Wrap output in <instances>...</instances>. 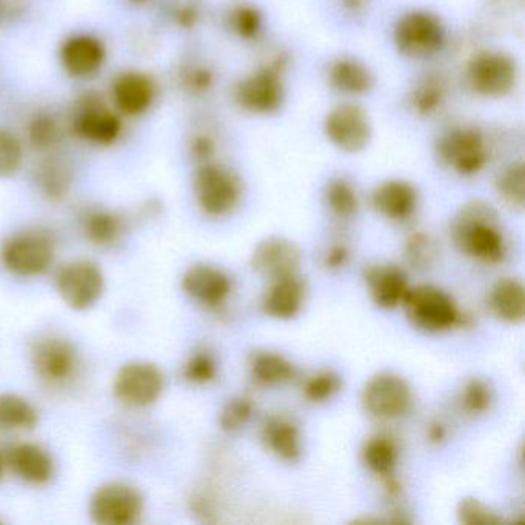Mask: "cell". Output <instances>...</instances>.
Segmentation results:
<instances>
[{"label":"cell","mask_w":525,"mask_h":525,"mask_svg":"<svg viewBox=\"0 0 525 525\" xmlns=\"http://www.w3.org/2000/svg\"><path fill=\"white\" fill-rule=\"evenodd\" d=\"M450 231L458 250L470 258L496 265L507 256L498 213L487 202L465 204L453 219Z\"/></svg>","instance_id":"obj_1"},{"label":"cell","mask_w":525,"mask_h":525,"mask_svg":"<svg viewBox=\"0 0 525 525\" xmlns=\"http://www.w3.org/2000/svg\"><path fill=\"white\" fill-rule=\"evenodd\" d=\"M392 42L404 59L429 62L444 53L449 44V30L435 11L408 8L396 17Z\"/></svg>","instance_id":"obj_2"},{"label":"cell","mask_w":525,"mask_h":525,"mask_svg":"<svg viewBox=\"0 0 525 525\" xmlns=\"http://www.w3.org/2000/svg\"><path fill=\"white\" fill-rule=\"evenodd\" d=\"M231 96L242 113L255 118H270L281 113L288 99L284 59L275 57L248 71L236 82Z\"/></svg>","instance_id":"obj_3"},{"label":"cell","mask_w":525,"mask_h":525,"mask_svg":"<svg viewBox=\"0 0 525 525\" xmlns=\"http://www.w3.org/2000/svg\"><path fill=\"white\" fill-rule=\"evenodd\" d=\"M438 161L461 178H473L487 168L492 158L489 136L481 127L452 125L436 139Z\"/></svg>","instance_id":"obj_4"},{"label":"cell","mask_w":525,"mask_h":525,"mask_svg":"<svg viewBox=\"0 0 525 525\" xmlns=\"http://www.w3.org/2000/svg\"><path fill=\"white\" fill-rule=\"evenodd\" d=\"M519 74L518 62L512 54L485 48L465 62L464 84L485 101H501L518 88Z\"/></svg>","instance_id":"obj_5"},{"label":"cell","mask_w":525,"mask_h":525,"mask_svg":"<svg viewBox=\"0 0 525 525\" xmlns=\"http://www.w3.org/2000/svg\"><path fill=\"white\" fill-rule=\"evenodd\" d=\"M194 198L211 218L230 215L242 199V179L233 168L210 161L199 164L194 173Z\"/></svg>","instance_id":"obj_6"},{"label":"cell","mask_w":525,"mask_h":525,"mask_svg":"<svg viewBox=\"0 0 525 525\" xmlns=\"http://www.w3.org/2000/svg\"><path fill=\"white\" fill-rule=\"evenodd\" d=\"M322 134L335 150L359 154L372 144L375 128L370 114L358 101L344 99L325 113Z\"/></svg>","instance_id":"obj_7"},{"label":"cell","mask_w":525,"mask_h":525,"mask_svg":"<svg viewBox=\"0 0 525 525\" xmlns=\"http://www.w3.org/2000/svg\"><path fill=\"white\" fill-rule=\"evenodd\" d=\"M402 307L408 321L422 332H449L462 322V313L455 299L436 285L408 288Z\"/></svg>","instance_id":"obj_8"},{"label":"cell","mask_w":525,"mask_h":525,"mask_svg":"<svg viewBox=\"0 0 525 525\" xmlns=\"http://www.w3.org/2000/svg\"><path fill=\"white\" fill-rule=\"evenodd\" d=\"M2 264L19 278L42 275L54 261V242L42 231H24L5 241Z\"/></svg>","instance_id":"obj_9"},{"label":"cell","mask_w":525,"mask_h":525,"mask_svg":"<svg viewBox=\"0 0 525 525\" xmlns=\"http://www.w3.org/2000/svg\"><path fill=\"white\" fill-rule=\"evenodd\" d=\"M142 510L141 493L124 482H108L90 499V516L96 524L130 525L138 521Z\"/></svg>","instance_id":"obj_10"},{"label":"cell","mask_w":525,"mask_h":525,"mask_svg":"<svg viewBox=\"0 0 525 525\" xmlns=\"http://www.w3.org/2000/svg\"><path fill=\"white\" fill-rule=\"evenodd\" d=\"M162 392L164 375L150 362H130L114 378V398L125 407H150L161 398Z\"/></svg>","instance_id":"obj_11"},{"label":"cell","mask_w":525,"mask_h":525,"mask_svg":"<svg viewBox=\"0 0 525 525\" xmlns=\"http://www.w3.org/2000/svg\"><path fill=\"white\" fill-rule=\"evenodd\" d=\"M104 287L101 268L90 261L70 262L56 276L57 293L76 311L93 307L101 299Z\"/></svg>","instance_id":"obj_12"},{"label":"cell","mask_w":525,"mask_h":525,"mask_svg":"<svg viewBox=\"0 0 525 525\" xmlns=\"http://www.w3.org/2000/svg\"><path fill=\"white\" fill-rule=\"evenodd\" d=\"M365 412L376 419L401 418L412 407V390L405 379L395 373H379L362 390Z\"/></svg>","instance_id":"obj_13"},{"label":"cell","mask_w":525,"mask_h":525,"mask_svg":"<svg viewBox=\"0 0 525 525\" xmlns=\"http://www.w3.org/2000/svg\"><path fill=\"white\" fill-rule=\"evenodd\" d=\"M324 76L330 90L348 101H358L376 87L375 71L355 54L333 56L325 65Z\"/></svg>","instance_id":"obj_14"},{"label":"cell","mask_w":525,"mask_h":525,"mask_svg":"<svg viewBox=\"0 0 525 525\" xmlns=\"http://www.w3.org/2000/svg\"><path fill=\"white\" fill-rule=\"evenodd\" d=\"M76 348L62 338H44L33 348V368L42 381L51 385H61L76 375Z\"/></svg>","instance_id":"obj_15"},{"label":"cell","mask_w":525,"mask_h":525,"mask_svg":"<svg viewBox=\"0 0 525 525\" xmlns=\"http://www.w3.org/2000/svg\"><path fill=\"white\" fill-rule=\"evenodd\" d=\"M301 262L298 245L282 236H270L259 242L251 256V268L270 281L298 275Z\"/></svg>","instance_id":"obj_16"},{"label":"cell","mask_w":525,"mask_h":525,"mask_svg":"<svg viewBox=\"0 0 525 525\" xmlns=\"http://www.w3.org/2000/svg\"><path fill=\"white\" fill-rule=\"evenodd\" d=\"M182 288L193 301L208 308L225 304L231 293V279L221 268L210 264L191 265L182 276Z\"/></svg>","instance_id":"obj_17"},{"label":"cell","mask_w":525,"mask_h":525,"mask_svg":"<svg viewBox=\"0 0 525 525\" xmlns=\"http://www.w3.org/2000/svg\"><path fill=\"white\" fill-rule=\"evenodd\" d=\"M104 44L91 34H74L61 47V64L76 79H88L101 70L105 62Z\"/></svg>","instance_id":"obj_18"},{"label":"cell","mask_w":525,"mask_h":525,"mask_svg":"<svg viewBox=\"0 0 525 525\" xmlns=\"http://www.w3.org/2000/svg\"><path fill=\"white\" fill-rule=\"evenodd\" d=\"M364 281L373 302L385 310L402 305L410 288L404 270L393 264L368 265L364 270Z\"/></svg>","instance_id":"obj_19"},{"label":"cell","mask_w":525,"mask_h":525,"mask_svg":"<svg viewBox=\"0 0 525 525\" xmlns=\"http://www.w3.org/2000/svg\"><path fill=\"white\" fill-rule=\"evenodd\" d=\"M373 208L390 221H405L418 207V190L404 179H387L372 191Z\"/></svg>","instance_id":"obj_20"},{"label":"cell","mask_w":525,"mask_h":525,"mask_svg":"<svg viewBox=\"0 0 525 525\" xmlns=\"http://www.w3.org/2000/svg\"><path fill=\"white\" fill-rule=\"evenodd\" d=\"M156 96V87L151 77L138 71H128L116 77L111 87V97L114 105L125 116H141Z\"/></svg>","instance_id":"obj_21"},{"label":"cell","mask_w":525,"mask_h":525,"mask_svg":"<svg viewBox=\"0 0 525 525\" xmlns=\"http://www.w3.org/2000/svg\"><path fill=\"white\" fill-rule=\"evenodd\" d=\"M449 96V82L441 73H425L408 90L407 107L416 118H436L444 111Z\"/></svg>","instance_id":"obj_22"},{"label":"cell","mask_w":525,"mask_h":525,"mask_svg":"<svg viewBox=\"0 0 525 525\" xmlns=\"http://www.w3.org/2000/svg\"><path fill=\"white\" fill-rule=\"evenodd\" d=\"M74 131L79 138L96 145H111L122 133L121 119L99 104L87 102L76 114Z\"/></svg>","instance_id":"obj_23"},{"label":"cell","mask_w":525,"mask_h":525,"mask_svg":"<svg viewBox=\"0 0 525 525\" xmlns=\"http://www.w3.org/2000/svg\"><path fill=\"white\" fill-rule=\"evenodd\" d=\"M305 302V284L298 275L271 281L262 299V310L270 318L290 321L301 313Z\"/></svg>","instance_id":"obj_24"},{"label":"cell","mask_w":525,"mask_h":525,"mask_svg":"<svg viewBox=\"0 0 525 525\" xmlns=\"http://www.w3.org/2000/svg\"><path fill=\"white\" fill-rule=\"evenodd\" d=\"M7 465L17 478L28 484H47L53 478L54 464L41 445L22 442L7 452Z\"/></svg>","instance_id":"obj_25"},{"label":"cell","mask_w":525,"mask_h":525,"mask_svg":"<svg viewBox=\"0 0 525 525\" xmlns=\"http://www.w3.org/2000/svg\"><path fill=\"white\" fill-rule=\"evenodd\" d=\"M262 439L268 449L282 461L296 462L302 456L301 433L298 425L284 416H271L262 427Z\"/></svg>","instance_id":"obj_26"},{"label":"cell","mask_w":525,"mask_h":525,"mask_svg":"<svg viewBox=\"0 0 525 525\" xmlns=\"http://www.w3.org/2000/svg\"><path fill=\"white\" fill-rule=\"evenodd\" d=\"M225 25L231 36L236 37L238 41L255 44L261 41L267 30V17L258 5L242 0L228 8Z\"/></svg>","instance_id":"obj_27"},{"label":"cell","mask_w":525,"mask_h":525,"mask_svg":"<svg viewBox=\"0 0 525 525\" xmlns=\"http://www.w3.org/2000/svg\"><path fill=\"white\" fill-rule=\"evenodd\" d=\"M489 304L496 318L519 324L525 316L524 285L515 278L499 279L490 290Z\"/></svg>","instance_id":"obj_28"},{"label":"cell","mask_w":525,"mask_h":525,"mask_svg":"<svg viewBox=\"0 0 525 525\" xmlns=\"http://www.w3.org/2000/svg\"><path fill=\"white\" fill-rule=\"evenodd\" d=\"M250 372L258 384L267 387L287 384L296 376L295 365L284 356L273 352H259L251 356Z\"/></svg>","instance_id":"obj_29"},{"label":"cell","mask_w":525,"mask_h":525,"mask_svg":"<svg viewBox=\"0 0 525 525\" xmlns=\"http://www.w3.org/2000/svg\"><path fill=\"white\" fill-rule=\"evenodd\" d=\"M82 227L88 241L97 247H110L114 242L119 241L124 231L122 219L113 211L102 210V208L88 211L84 216Z\"/></svg>","instance_id":"obj_30"},{"label":"cell","mask_w":525,"mask_h":525,"mask_svg":"<svg viewBox=\"0 0 525 525\" xmlns=\"http://www.w3.org/2000/svg\"><path fill=\"white\" fill-rule=\"evenodd\" d=\"M39 422V413L28 399L14 393L0 395V429L33 430Z\"/></svg>","instance_id":"obj_31"},{"label":"cell","mask_w":525,"mask_h":525,"mask_svg":"<svg viewBox=\"0 0 525 525\" xmlns=\"http://www.w3.org/2000/svg\"><path fill=\"white\" fill-rule=\"evenodd\" d=\"M362 461L379 478L392 475L398 464V447L388 436H373L362 447Z\"/></svg>","instance_id":"obj_32"},{"label":"cell","mask_w":525,"mask_h":525,"mask_svg":"<svg viewBox=\"0 0 525 525\" xmlns=\"http://www.w3.org/2000/svg\"><path fill=\"white\" fill-rule=\"evenodd\" d=\"M325 204L336 218L348 219L356 215L359 208V194L352 181L347 178H332L325 185Z\"/></svg>","instance_id":"obj_33"},{"label":"cell","mask_w":525,"mask_h":525,"mask_svg":"<svg viewBox=\"0 0 525 525\" xmlns=\"http://www.w3.org/2000/svg\"><path fill=\"white\" fill-rule=\"evenodd\" d=\"M496 193L505 205L522 210L525 204V170L522 162H513L499 171L495 179Z\"/></svg>","instance_id":"obj_34"},{"label":"cell","mask_w":525,"mask_h":525,"mask_svg":"<svg viewBox=\"0 0 525 525\" xmlns=\"http://www.w3.org/2000/svg\"><path fill=\"white\" fill-rule=\"evenodd\" d=\"M404 251L408 264L418 270H427L433 267L438 259L439 245L429 233L416 231L405 242Z\"/></svg>","instance_id":"obj_35"},{"label":"cell","mask_w":525,"mask_h":525,"mask_svg":"<svg viewBox=\"0 0 525 525\" xmlns=\"http://www.w3.org/2000/svg\"><path fill=\"white\" fill-rule=\"evenodd\" d=\"M342 388V378L333 370H321L310 376L302 385V392L308 401L321 404L332 399Z\"/></svg>","instance_id":"obj_36"},{"label":"cell","mask_w":525,"mask_h":525,"mask_svg":"<svg viewBox=\"0 0 525 525\" xmlns=\"http://www.w3.org/2000/svg\"><path fill=\"white\" fill-rule=\"evenodd\" d=\"M462 408L472 416L484 415L493 404V390L484 379H470L464 385L461 396Z\"/></svg>","instance_id":"obj_37"},{"label":"cell","mask_w":525,"mask_h":525,"mask_svg":"<svg viewBox=\"0 0 525 525\" xmlns=\"http://www.w3.org/2000/svg\"><path fill=\"white\" fill-rule=\"evenodd\" d=\"M24 162L21 141L7 128L0 127V179L10 178Z\"/></svg>","instance_id":"obj_38"},{"label":"cell","mask_w":525,"mask_h":525,"mask_svg":"<svg viewBox=\"0 0 525 525\" xmlns=\"http://www.w3.org/2000/svg\"><path fill=\"white\" fill-rule=\"evenodd\" d=\"M255 405L253 401L247 396H236L231 398L227 404L222 408L221 415H219V425L221 429L227 433H235L247 425L253 415Z\"/></svg>","instance_id":"obj_39"},{"label":"cell","mask_w":525,"mask_h":525,"mask_svg":"<svg viewBox=\"0 0 525 525\" xmlns=\"http://www.w3.org/2000/svg\"><path fill=\"white\" fill-rule=\"evenodd\" d=\"M456 515H458L459 522L465 525H499L502 522L498 512L472 496H467L459 501Z\"/></svg>","instance_id":"obj_40"},{"label":"cell","mask_w":525,"mask_h":525,"mask_svg":"<svg viewBox=\"0 0 525 525\" xmlns=\"http://www.w3.org/2000/svg\"><path fill=\"white\" fill-rule=\"evenodd\" d=\"M28 139L37 150L54 147L59 139V127L50 114H37L28 125Z\"/></svg>","instance_id":"obj_41"},{"label":"cell","mask_w":525,"mask_h":525,"mask_svg":"<svg viewBox=\"0 0 525 525\" xmlns=\"http://www.w3.org/2000/svg\"><path fill=\"white\" fill-rule=\"evenodd\" d=\"M39 184L48 198L61 199L70 188V174L64 165L48 162L39 173Z\"/></svg>","instance_id":"obj_42"},{"label":"cell","mask_w":525,"mask_h":525,"mask_svg":"<svg viewBox=\"0 0 525 525\" xmlns=\"http://www.w3.org/2000/svg\"><path fill=\"white\" fill-rule=\"evenodd\" d=\"M218 375L216 359L207 352H198L190 356L184 365V378L191 384H208Z\"/></svg>","instance_id":"obj_43"},{"label":"cell","mask_w":525,"mask_h":525,"mask_svg":"<svg viewBox=\"0 0 525 525\" xmlns=\"http://www.w3.org/2000/svg\"><path fill=\"white\" fill-rule=\"evenodd\" d=\"M185 87L193 93L201 94L207 93L210 90L211 85L215 82V74L210 68L205 65H198V67L190 68L185 73Z\"/></svg>","instance_id":"obj_44"},{"label":"cell","mask_w":525,"mask_h":525,"mask_svg":"<svg viewBox=\"0 0 525 525\" xmlns=\"http://www.w3.org/2000/svg\"><path fill=\"white\" fill-rule=\"evenodd\" d=\"M350 259V250L344 244L332 245L324 255V267L328 270H341Z\"/></svg>","instance_id":"obj_45"},{"label":"cell","mask_w":525,"mask_h":525,"mask_svg":"<svg viewBox=\"0 0 525 525\" xmlns=\"http://www.w3.org/2000/svg\"><path fill=\"white\" fill-rule=\"evenodd\" d=\"M427 438L432 444L439 445L441 442H444V439L447 438V429L442 422L435 421L430 424L429 430H427Z\"/></svg>","instance_id":"obj_46"},{"label":"cell","mask_w":525,"mask_h":525,"mask_svg":"<svg viewBox=\"0 0 525 525\" xmlns=\"http://www.w3.org/2000/svg\"><path fill=\"white\" fill-rule=\"evenodd\" d=\"M367 0H341L342 8L350 16H359L367 8Z\"/></svg>","instance_id":"obj_47"},{"label":"cell","mask_w":525,"mask_h":525,"mask_svg":"<svg viewBox=\"0 0 525 525\" xmlns=\"http://www.w3.org/2000/svg\"><path fill=\"white\" fill-rule=\"evenodd\" d=\"M7 453L0 450V479L4 478L5 469H7Z\"/></svg>","instance_id":"obj_48"},{"label":"cell","mask_w":525,"mask_h":525,"mask_svg":"<svg viewBox=\"0 0 525 525\" xmlns=\"http://www.w3.org/2000/svg\"><path fill=\"white\" fill-rule=\"evenodd\" d=\"M131 2H134V4H142L145 0H131Z\"/></svg>","instance_id":"obj_49"},{"label":"cell","mask_w":525,"mask_h":525,"mask_svg":"<svg viewBox=\"0 0 525 525\" xmlns=\"http://www.w3.org/2000/svg\"><path fill=\"white\" fill-rule=\"evenodd\" d=\"M0 17H2V2H0Z\"/></svg>","instance_id":"obj_50"}]
</instances>
